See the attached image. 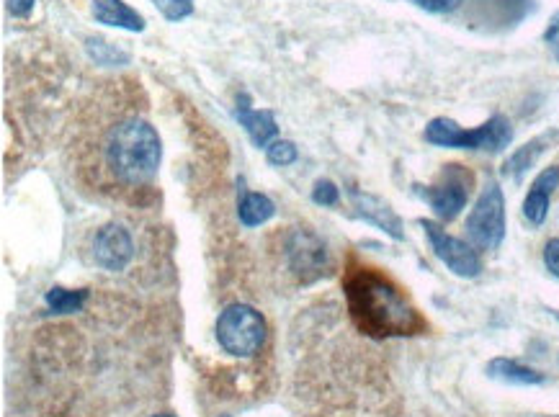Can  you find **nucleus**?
I'll return each mask as SVG.
<instances>
[{"label":"nucleus","instance_id":"nucleus-1","mask_svg":"<svg viewBox=\"0 0 559 417\" xmlns=\"http://www.w3.org/2000/svg\"><path fill=\"white\" fill-rule=\"evenodd\" d=\"M346 297L356 325L369 335H413L423 327L413 304L374 271L353 273L346 281Z\"/></svg>","mask_w":559,"mask_h":417},{"label":"nucleus","instance_id":"nucleus-2","mask_svg":"<svg viewBox=\"0 0 559 417\" xmlns=\"http://www.w3.org/2000/svg\"><path fill=\"white\" fill-rule=\"evenodd\" d=\"M104 160L111 176L124 186H145L158 176L163 142L158 129L140 116L119 119L104 142Z\"/></svg>","mask_w":559,"mask_h":417},{"label":"nucleus","instance_id":"nucleus-3","mask_svg":"<svg viewBox=\"0 0 559 417\" xmlns=\"http://www.w3.org/2000/svg\"><path fill=\"white\" fill-rule=\"evenodd\" d=\"M426 142L436 147H449V150H474L498 155L513 142V127L503 114H495L493 119H487L477 129H464L454 119L436 116V119L428 121Z\"/></svg>","mask_w":559,"mask_h":417},{"label":"nucleus","instance_id":"nucleus-4","mask_svg":"<svg viewBox=\"0 0 559 417\" xmlns=\"http://www.w3.org/2000/svg\"><path fill=\"white\" fill-rule=\"evenodd\" d=\"M467 240L474 250L493 253L505 240V196L498 181L487 178L467 217Z\"/></svg>","mask_w":559,"mask_h":417},{"label":"nucleus","instance_id":"nucleus-5","mask_svg":"<svg viewBox=\"0 0 559 417\" xmlns=\"http://www.w3.org/2000/svg\"><path fill=\"white\" fill-rule=\"evenodd\" d=\"M217 340L230 356H256L266 340V322L261 312L248 304H230L217 320Z\"/></svg>","mask_w":559,"mask_h":417},{"label":"nucleus","instance_id":"nucleus-6","mask_svg":"<svg viewBox=\"0 0 559 417\" xmlns=\"http://www.w3.org/2000/svg\"><path fill=\"white\" fill-rule=\"evenodd\" d=\"M472 176L462 165H446L436 186H415V194L426 201L441 222H454L467 209Z\"/></svg>","mask_w":559,"mask_h":417},{"label":"nucleus","instance_id":"nucleus-7","mask_svg":"<svg viewBox=\"0 0 559 417\" xmlns=\"http://www.w3.org/2000/svg\"><path fill=\"white\" fill-rule=\"evenodd\" d=\"M420 227L426 232L428 245H431L433 255H436L454 276L459 278H477L482 273V260L477 250L469 242L459 240V237L449 235L438 222L431 219H420Z\"/></svg>","mask_w":559,"mask_h":417},{"label":"nucleus","instance_id":"nucleus-8","mask_svg":"<svg viewBox=\"0 0 559 417\" xmlns=\"http://www.w3.org/2000/svg\"><path fill=\"white\" fill-rule=\"evenodd\" d=\"M286 260L302 281H315L328 271V248L312 230H294L286 242Z\"/></svg>","mask_w":559,"mask_h":417},{"label":"nucleus","instance_id":"nucleus-9","mask_svg":"<svg viewBox=\"0 0 559 417\" xmlns=\"http://www.w3.org/2000/svg\"><path fill=\"white\" fill-rule=\"evenodd\" d=\"M93 258L104 271H124L129 266V260L134 258V242L127 227L116 222L101 227L96 232V240H93Z\"/></svg>","mask_w":559,"mask_h":417},{"label":"nucleus","instance_id":"nucleus-10","mask_svg":"<svg viewBox=\"0 0 559 417\" xmlns=\"http://www.w3.org/2000/svg\"><path fill=\"white\" fill-rule=\"evenodd\" d=\"M559 186V165H549L534 178L529 194L523 199V219L531 227H541L549 217V206H552V196Z\"/></svg>","mask_w":559,"mask_h":417},{"label":"nucleus","instance_id":"nucleus-11","mask_svg":"<svg viewBox=\"0 0 559 417\" xmlns=\"http://www.w3.org/2000/svg\"><path fill=\"white\" fill-rule=\"evenodd\" d=\"M235 119L237 124L248 132L250 142H253L256 147H268L276 139V134H279L274 111L253 109L248 93H240V96H237Z\"/></svg>","mask_w":559,"mask_h":417},{"label":"nucleus","instance_id":"nucleus-12","mask_svg":"<svg viewBox=\"0 0 559 417\" xmlns=\"http://www.w3.org/2000/svg\"><path fill=\"white\" fill-rule=\"evenodd\" d=\"M353 209L359 214L364 222L374 224L377 230H382L384 235H389L392 240H402L405 232H402V219L397 217V212L387 201H382L379 196L361 194V191H351Z\"/></svg>","mask_w":559,"mask_h":417},{"label":"nucleus","instance_id":"nucleus-13","mask_svg":"<svg viewBox=\"0 0 559 417\" xmlns=\"http://www.w3.org/2000/svg\"><path fill=\"white\" fill-rule=\"evenodd\" d=\"M91 13L98 24L114 26V29L124 31H145L142 13L127 6L124 0H91Z\"/></svg>","mask_w":559,"mask_h":417},{"label":"nucleus","instance_id":"nucleus-14","mask_svg":"<svg viewBox=\"0 0 559 417\" xmlns=\"http://www.w3.org/2000/svg\"><path fill=\"white\" fill-rule=\"evenodd\" d=\"M487 376L503 381V384H518V387H536V384L547 381V376L541 371L529 369V366H523L513 358H493L487 363Z\"/></svg>","mask_w":559,"mask_h":417},{"label":"nucleus","instance_id":"nucleus-15","mask_svg":"<svg viewBox=\"0 0 559 417\" xmlns=\"http://www.w3.org/2000/svg\"><path fill=\"white\" fill-rule=\"evenodd\" d=\"M547 145H549V134H544V137H536V139H531V142H526V145L518 147L511 158L503 163V176L511 178V181H516V183H521L523 176H526V173H529V170L536 165V160L544 155Z\"/></svg>","mask_w":559,"mask_h":417},{"label":"nucleus","instance_id":"nucleus-16","mask_svg":"<svg viewBox=\"0 0 559 417\" xmlns=\"http://www.w3.org/2000/svg\"><path fill=\"white\" fill-rule=\"evenodd\" d=\"M274 214V201L268 199L266 194H256V191L243 194V199L237 204V217H240L243 227H261V224H266Z\"/></svg>","mask_w":559,"mask_h":417},{"label":"nucleus","instance_id":"nucleus-17","mask_svg":"<svg viewBox=\"0 0 559 417\" xmlns=\"http://www.w3.org/2000/svg\"><path fill=\"white\" fill-rule=\"evenodd\" d=\"M86 52H88V57H91V60L101 67H122V65H129V60H132L129 52L114 47V44L106 42V39H101V37L86 39Z\"/></svg>","mask_w":559,"mask_h":417},{"label":"nucleus","instance_id":"nucleus-18","mask_svg":"<svg viewBox=\"0 0 559 417\" xmlns=\"http://www.w3.org/2000/svg\"><path fill=\"white\" fill-rule=\"evenodd\" d=\"M88 302V291L78 289V291H70V289H62V286H55V289L47 291V307L49 312H55V315H73V312H80V309L86 307Z\"/></svg>","mask_w":559,"mask_h":417},{"label":"nucleus","instance_id":"nucleus-19","mask_svg":"<svg viewBox=\"0 0 559 417\" xmlns=\"http://www.w3.org/2000/svg\"><path fill=\"white\" fill-rule=\"evenodd\" d=\"M297 158V145L289 142V139H274V142L266 147V160L271 165H276V168H286V165L297 163Z\"/></svg>","mask_w":559,"mask_h":417},{"label":"nucleus","instance_id":"nucleus-20","mask_svg":"<svg viewBox=\"0 0 559 417\" xmlns=\"http://www.w3.org/2000/svg\"><path fill=\"white\" fill-rule=\"evenodd\" d=\"M152 6L163 13V19L173 21V24L189 19L191 13H194V0H152Z\"/></svg>","mask_w":559,"mask_h":417},{"label":"nucleus","instance_id":"nucleus-21","mask_svg":"<svg viewBox=\"0 0 559 417\" xmlns=\"http://www.w3.org/2000/svg\"><path fill=\"white\" fill-rule=\"evenodd\" d=\"M312 201L317 206H335L341 201V188L335 186L333 181L323 178V181H317L315 188H312Z\"/></svg>","mask_w":559,"mask_h":417},{"label":"nucleus","instance_id":"nucleus-22","mask_svg":"<svg viewBox=\"0 0 559 417\" xmlns=\"http://www.w3.org/2000/svg\"><path fill=\"white\" fill-rule=\"evenodd\" d=\"M413 3L428 13H454L464 0H413Z\"/></svg>","mask_w":559,"mask_h":417},{"label":"nucleus","instance_id":"nucleus-23","mask_svg":"<svg viewBox=\"0 0 559 417\" xmlns=\"http://www.w3.org/2000/svg\"><path fill=\"white\" fill-rule=\"evenodd\" d=\"M544 266H547V271L552 273L554 278H559V237H552V240L544 245Z\"/></svg>","mask_w":559,"mask_h":417},{"label":"nucleus","instance_id":"nucleus-24","mask_svg":"<svg viewBox=\"0 0 559 417\" xmlns=\"http://www.w3.org/2000/svg\"><path fill=\"white\" fill-rule=\"evenodd\" d=\"M34 3H37V0H8V13L16 16V19H26V16L34 11Z\"/></svg>","mask_w":559,"mask_h":417},{"label":"nucleus","instance_id":"nucleus-25","mask_svg":"<svg viewBox=\"0 0 559 417\" xmlns=\"http://www.w3.org/2000/svg\"><path fill=\"white\" fill-rule=\"evenodd\" d=\"M544 42H549V44L559 42V11L554 13L552 21H549V26H547V31H544Z\"/></svg>","mask_w":559,"mask_h":417},{"label":"nucleus","instance_id":"nucleus-26","mask_svg":"<svg viewBox=\"0 0 559 417\" xmlns=\"http://www.w3.org/2000/svg\"><path fill=\"white\" fill-rule=\"evenodd\" d=\"M152 417H176V415H152Z\"/></svg>","mask_w":559,"mask_h":417},{"label":"nucleus","instance_id":"nucleus-27","mask_svg":"<svg viewBox=\"0 0 559 417\" xmlns=\"http://www.w3.org/2000/svg\"><path fill=\"white\" fill-rule=\"evenodd\" d=\"M554 417H559V415H554Z\"/></svg>","mask_w":559,"mask_h":417},{"label":"nucleus","instance_id":"nucleus-28","mask_svg":"<svg viewBox=\"0 0 559 417\" xmlns=\"http://www.w3.org/2000/svg\"><path fill=\"white\" fill-rule=\"evenodd\" d=\"M225 417H227V415H225Z\"/></svg>","mask_w":559,"mask_h":417}]
</instances>
